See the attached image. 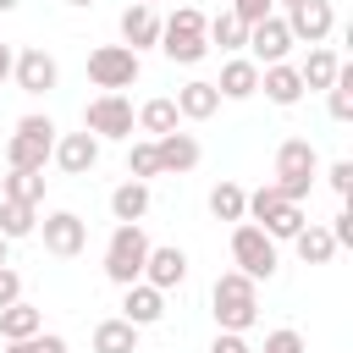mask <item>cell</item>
<instances>
[{
  "instance_id": "1",
  "label": "cell",
  "mask_w": 353,
  "mask_h": 353,
  "mask_svg": "<svg viewBox=\"0 0 353 353\" xmlns=\"http://www.w3.org/2000/svg\"><path fill=\"white\" fill-rule=\"evenodd\" d=\"M210 314H215L221 331H237V336H243V331L259 320V287H254L243 270L215 276V287H210Z\"/></svg>"
},
{
  "instance_id": "2",
  "label": "cell",
  "mask_w": 353,
  "mask_h": 353,
  "mask_svg": "<svg viewBox=\"0 0 353 353\" xmlns=\"http://www.w3.org/2000/svg\"><path fill=\"white\" fill-rule=\"evenodd\" d=\"M204 22H210V17H204L199 6H176V11L160 22V50H165V61H176V66L204 61V50H210Z\"/></svg>"
},
{
  "instance_id": "3",
  "label": "cell",
  "mask_w": 353,
  "mask_h": 353,
  "mask_svg": "<svg viewBox=\"0 0 353 353\" xmlns=\"http://www.w3.org/2000/svg\"><path fill=\"white\" fill-rule=\"evenodd\" d=\"M248 215H254V226H259L270 243H281V237L292 243V237L309 226V221H303V204L281 199V193H276V182H265V188H254V193H248Z\"/></svg>"
},
{
  "instance_id": "4",
  "label": "cell",
  "mask_w": 353,
  "mask_h": 353,
  "mask_svg": "<svg viewBox=\"0 0 353 353\" xmlns=\"http://www.w3.org/2000/svg\"><path fill=\"white\" fill-rule=\"evenodd\" d=\"M314 171H320V154H314V143H309V138H287V143L276 149V193H281V199L303 204V193H309Z\"/></svg>"
},
{
  "instance_id": "5",
  "label": "cell",
  "mask_w": 353,
  "mask_h": 353,
  "mask_svg": "<svg viewBox=\"0 0 353 353\" xmlns=\"http://www.w3.org/2000/svg\"><path fill=\"white\" fill-rule=\"evenodd\" d=\"M143 259H149L143 226H116L110 243H105V276L116 287H132V281H143Z\"/></svg>"
},
{
  "instance_id": "6",
  "label": "cell",
  "mask_w": 353,
  "mask_h": 353,
  "mask_svg": "<svg viewBox=\"0 0 353 353\" xmlns=\"http://www.w3.org/2000/svg\"><path fill=\"white\" fill-rule=\"evenodd\" d=\"M232 259H237V270H243L248 281H270V276H276V243H270L254 221H237V226H232Z\"/></svg>"
},
{
  "instance_id": "7",
  "label": "cell",
  "mask_w": 353,
  "mask_h": 353,
  "mask_svg": "<svg viewBox=\"0 0 353 353\" xmlns=\"http://www.w3.org/2000/svg\"><path fill=\"white\" fill-rule=\"evenodd\" d=\"M138 72H143V61H138L127 44H99V50L88 55V77H94V88H105V94L132 88V83H138Z\"/></svg>"
},
{
  "instance_id": "8",
  "label": "cell",
  "mask_w": 353,
  "mask_h": 353,
  "mask_svg": "<svg viewBox=\"0 0 353 353\" xmlns=\"http://www.w3.org/2000/svg\"><path fill=\"white\" fill-rule=\"evenodd\" d=\"M83 132H94V138H132V99H121V94H99V99H88V110H83Z\"/></svg>"
},
{
  "instance_id": "9",
  "label": "cell",
  "mask_w": 353,
  "mask_h": 353,
  "mask_svg": "<svg viewBox=\"0 0 353 353\" xmlns=\"http://www.w3.org/2000/svg\"><path fill=\"white\" fill-rule=\"evenodd\" d=\"M44 248L55 254V259H77L83 248H88V221L77 215V210H55V215H44Z\"/></svg>"
},
{
  "instance_id": "10",
  "label": "cell",
  "mask_w": 353,
  "mask_h": 353,
  "mask_svg": "<svg viewBox=\"0 0 353 353\" xmlns=\"http://www.w3.org/2000/svg\"><path fill=\"white\" fill-rule=\"evenodd\" d=\"M281 22H287L292 44H325V39H331V28H336V11H331L325 0H303V6H292Z\"/></svg>"
},
{
  "instance_id": "11",
  "label": "cell",
  "mask_w": 353,
  "mask_h": 353,
  "mask_svg": "<svg viewBox=\"0 0 353 353\" xmlns=\"http://www.w3.org/2000/svg\"><path fill=\"white\" fill-rule=\"evenodd\" d=\"M143 281H149L154 292H171V287H182V281H188V254H182L176 243H149Z\"/></svg>"
},
{
  "instance_id": "12",
  "label": "cell",
  "mask_w": 353,
  "mask_h": 353,
  "mask_svg": "<svg viewBox=\"0 0 353 353\" xmlns=\"http://www.w3.org/2000/svg\"><path fill=\"white\" fill-rule=\"evenodd\" d=\"M248 61L254 66H276V61H287V50H292V33H287V22L281 17H265V22H254L248 28Z\"/></svg>"
},
{
  "instance_id": "13",
  "label": "cell",
  "mask_w": 353,
  "mask_h": 353,
  "mask_svg": "<svg viewBox=\"0 0 353 353\" xmlns=\"http://www.w3.org/2000/svg\"><path fill=\"white\" fill-rule=\"evenodd\" d=\"M11 77H17V88H22V94H50V88H55V77H61V66H55V55H50V50H22V55H17V66H11Z\"/></svg>"
},
{
  "instance_id": "14",
  "label": "cell",
  "mask_w": 353,
  "mask_h": 353,
  "mask_svg": "<svg viewBox=\"0 0 353 353\" xmlns=\"http://www.w3.org/2000/svg\"><path fill=\"white\" fill-rule=\"evenodd\" d=\"M50 154H55V165H61L66 176H83V171L99 165V138H94V132H66Z\"/></svg>"
},
{
  "instance_id": "15",
  "label": "cell",
  "mask_w": 353,
  "mask_h": 353,
  "mask_svg": "<svg viewBox=\"0 0 353 353\" xmlns=\"http://www.w3.org/2000/svg\"><path fill=\"white\" fill-rule=\"evenodd\" d=\"M121 292H127V298H121V320H127V325L143 331V325H154V320L165 314V292H154L149 281H132V287H121Z\"/></svg>"
},
{
  "instance_id": "16",
  "label": "cell",
  "mask_w": 353,
  "mask_h": 353,
  "mask_svg": "<svg viewBox=\"0 0 353 353\" xmlns=\"http://www.w3.org/2000/svg\"><path fill=\"white\" fill-rule=\"evenodd\" d=\"M259 88H265L270 105H298V99H303V77H298V66H287V61L259 66Z\"/></svg>"
},
{
  "instance_id": "17",
  "label": "cell",
  "mask_w": 353,
  "mask_h": 353,
  "mask_svg": "<svg viewBox=\"0 0 353 353\" xmlns=\"http://www.w3.org/2000/svg\"><path fill=\"white\" fill-rule=\"evenodd\" d=\"M121 39H127L132 55L149 50V44H160V17H154V6H127V11H121Z\"/></svg>"
},
{
  "instance_id": "18",
  "label": "cell",
  "mask_w": 353,
  "mask_h": 353,
  "mask_svg": "<svg viewBox=\"0 0 353 353\" xmlns=\"http://www.w3.org/2000/svg\"><path fill=\"white\" fill-rule=\"evenodd\" d=\"M215 94H221V99H248V94H259V66H254L248 55H232V61L221 66Z\"/></svg>"
},
{
  "instance_id": "19",
  "label": "cell",
  "mask_w": 353,
  "mask_h": 353,
  "mask_svg": "<svg viewBox=\"0 0 353 353\" xmlns=\"http://www.w3.org/2000/svg\"><path fill=\"white\" fill-rule=\"evenodd\" d=\"M215 110H221V94H215V83L193 77V83H182V88H176V116H188V121H210Z\"/></svg>"
},
{
  "instance_id": "20",
  "label": "cell",
  "mask_w": 353,
  "mask_h": 353,
  "mask_svg": "<svg viewBox=\"0 0 353 353\" xmlns=\"http://www.w3.org/2000/svg\"><path fill=\"white\" fill-rule=\"evenodd\" d=\"M154 154H160V171H193L199 165V138L193 132H165V138H154Z\"/></svg>"
},
{
  "instance_id": "21",
  "label": "cell",
  "mask_w": 353,
  "mask_h": 353,
  "mask_svg": "<svg viewBox=\"0 0 353 353\" xmlns=\"http://www.w3.org/2000/svg\"><path fill=\"white\" fill-rule=\"evenodd\" d=\"M50 138H28V132H11V143H6V165L11 171H44V160H50Z\"/></svg>"
},
{
  "instance_id": "22",
  "label": "cell",
  "mask_w": 353,
  "mask_h": 353,
  "mask_svg": "<svg viewBox=\"0 0 353 353\" xmlns=\"http://www.w3.org/2000/svg\"><path fill=\"white\" fill-rule=\"evenodd\" d=\"M110 215H116V226H138L149 215V182H121L110 193Z\"/></svg>"
},
{
  "instance_id": "23",
  "label": "cell",
  "mask_w": 353,
  "mask_h": 353,
  "mask_svg": "<svg viewBox=\"0 0 353 353\" xmlns=\"http://www.w3.org/2000/svg\"><path fill=\"white\" fill-rule=\"evenodd\" d=\"M132 121H138L149 138H165V132H176V121H182V116H176V99H165V94H160V99H143V105L132 110Z\"/></svg>"
},
{
  "instance_id": "24",
  "label": "cell",
  "mask_w": 353,
  "mask_h": 353,
  "mask_svg": "<svg viewBox=\"0 0 353 353\" xmlns=\"http://www.w3.org/2000/svg\"><path fill=\"white\" fill-rule=\"evenodd\" d=\"M44 331V309H33V303H11V309H0V336L6 342H22V336H39Z\"/></svg>"
},
{
  "instance_id": "25",
  "label": "cell",
  "mask_w": 353,
  "mask_h": 353,
  "mask_svg": "<svg viewBox=\"0 0 353 353\" xmlns=\"http://www.w3.org/2000/svg\"><path fill=\"white\" fill-rule=\"evenodd\" d=\"M94 353H138V325H127L121 314L99 320L94 325Z\"/></svg>"
},
{
  "instance_id": "26",
  "label": "cell",
  "mask_w": 353,
  "mask_h": 353,
  "mask_svg": "<svg viewBox=\"0 0 353 353\" xmlns=\"http://www.w3.org/2000/svg\"><path fill=\"white\" fill-rule=\"evenodd\" d=\"M210 215H215V221H232V226L248 221V193H243L237 182H215V188H210Z\"/></svg>"
},
{
  "instance_id": "27",
  "label": "cell",
  "mask_w": 353,
  "mask_h": 353,
  "mask_svg": "<svg viewBox=\"0 0 353 353\" xmlns=\"http://www.w3.org/2000/svg\"><path fill=\"white\" fill-rule=\"evenodd\" d=\"M33 232H39V210L17 204V199H0V237L17 243V237H33Z\"/></svg>"
},
{
  "instance_id": "28",
  "label": "cell",
  "mask_w": 353,
  "mask_h": 353,
  "mask_svg": "<svg viewBox=\"0 0 353 353\" xmlns=\"http://www.w3.org/2000/svg\"><path fill=\"white\" fill-rule=\"evenodd\" d=\"M336 66H342V61H336V50L314 44V50H309V61L298 66V77H303V88H331V83H336Z\"/></svg>"
},
{
  "instance_id": "29",
  "label": "cell",
  "mask_w": 353,
  "mask_h": 353,
  "mask_svg": "<svg viewBox=\"0 0 353 353\" xmlns=\"http://www.w3.org/2000/svg\"><path fill=\"white\" fill-rule=\"evenodd\" d=\"M292 248H298V259H303V265H331V254H336L331 232H325V226H314V221L292 237Z\"/></svg>"
},
{
  "instance_id": "30",
  "label": "cell",
  "mask_w": 353,
  "mask_h": 353,
  "mask_svg": "<svg viewBox=\"0 0 353 353\" xmlns=\"http://www.w3.org/2000/svg\"><path fill=\"white\" fill-rule=\"evenodd\" d=\"M204 39H210V44H221V50H243V44H248V28H243L232 11H221V17H210V22H204Z\"/></svg>"
},
{
  "instance_id": "31",
  "label": "cell",
  "mask_w": 353,
  "mask_h": 353,
  "mask_svg": "<svg viewBox=\"0 0 353 353\" xmlns=\"http://www.w3.org/2000/svg\"><path fill=\"white\" fill-rule=\"evenodd\" d=\"M6 199H17V204H44V171H11L6 176Z\"/></svg>"
},
{
  "instance_id": "32",
  "label": "cell",
  "mask_w": 353,
  "mask_h": 353,
  "mask_svg": "<svg viewBox=\"0 0 353 353\" xmlns=\"http://www.w3.org/2000/svg\"><path fill=\"white\" fill-rule=\"evenodd\" d=\"M325 94H331V116L336 121H353V66H336V83Z\"/></svg>"
},
{
  "instance_id": "33",
  "label": "cell",
  "mask_w": 353,
  "mask_h": 353,
  "mask_svg": "<svg viewBox=\"0 0 353 353\" xmlns=\"http://www.w3.org/2000/svg\"><path fill=\"white\" fill-rule=\"evenodd\" d=\"M127 176H132V182H149V176H160V154H154V138L127 149Z\"/></svg>"
},
{
  "instance_id": "34",
  "label": "cell",
  "mask_w": 353,
  "mask_h": 353,
  "mask_svg": "<svg viewBox=\"0 0 353 353\" xmlns=\"http://www.w3.org/2000/svg\"><path fill=\"white\" fill-rule=\"evenodd\" d=\"M6 353H66V336L39 331V336H22V342H6Z\"/></svg>"
},
{
  "instance_id": "35",
  "label": "cell",
  "mask_w": 353,
  "mask_h": 353,
  "mask_svg": "<svg viewBox=\"0 0 353 353\" xmlns=\"http://www.w3.org/2000/svg\"><path fill=\"white\" fill-rule=\"evenodd\" d=\"M259 353H303V336H298L292 325H281V331H270V336H265V347H259Z\"/></svg>"
},
{
  "instance_id": "36",
  "label": "cell",
  "mask_w": 353,
  "mask_h": 353,
  "mask_svg": "<svg viewBox=\"0 0 353 353\" xmlns=\"http://www.w3.org/2000/svg\"><path fill=\"white\" fill-rule=\"evenodd\" d=\"M232 17H237L243 28H254V22L270 17V0H232Z\"/></svg>"
},
{
  "instance_id": "37",
  "label": "cell",
  "mask_w": 353,
  "mask_h": 353,
  "mask_svg": "<svg viewBox=\"0 0 353 353\" xmlns=\"http://www.w3.org/2000/svg\"><path fill=\"white\" fill-rule=\"evenodd\" d=\"M17 132H28V138H50V143H55V121H50V116H22Z\"/></svg>"
},
{
  "instance_id": "38",
  "label": "cell",
  "mask_w": 353,
  "mask_h": 353,
  "mask_svg": "<svg viewBox=\"0 0 353 353\" xmlns=\"http://www.w3.org/2000/svg\"><path fill=\"white\" fill-rule=\"evenodd\" d=\"M325 182H331V193H342V199H347V188H353V160H336V165L325 171Z\"/></svg>"
},
{
  "instance_id": "39",
  "label": "cell",
  "mask_w": 353,
  "mask_h": 353,
  "mask_svg": "<svg viewBox=\"0 0 353 353\" xmlns=\"http://www.w3.org/2000/svg\"><path fill=\"white\" fill-rule=\"evenodd\" d=\"M325 232H331V243H336V248H353V210H342Z\"/></svg>"
},
{
  "instance_id": "40",
  "label": "cell",
  "mask_w": 353,
  "mask_h": 353,
  "mask_svg": "<svg viewBox=\"0 0 353 353\" xmlns=\"http://www.w3.org/2000/svg\"><path fill=\"white\" fill-rule=\"evenodd\" d=\"M17 298H22V276H17V270H6V265H0V309H11V303H17Z\"/></svg>"
},
{
  "instance_id": "41",
  "label": "cell",
  "mask_w": 353,
  "mask_h": 353,
  "mask_svg": "<svg viewBox=\"0 0 353 353\" xmlns=\"http://www.w3.org/2000/svg\"><path fill=\"white\" fill-rule=\"evenodd\" d=\"M210 353H254V347H248V342H243L237 331H221V336L210 342Z\"/></svg>"
},
{
  "instance_id": "42",
  "label": "cell",
  "mask_w": 353,
  "mask_h": 353,
  "mask_svg": "<svg viewBox=\"0 0 353 353\" xmlns=\"http://www.w3.org/2000/svg\"><path fill=\"white\" fill-rule=\"evenodd\" d=\"M11 66H17V55H11V44H0V83L11 77Z\"/></svg>"
},
{
  "instance_id": "43",
  "label": "cell",
  "mask_w": 353,
  "mask_h": 353,
  "mask_svg": "<svg viewBox=\"0 0 353 353\" xmlns=\"http://www.w3.org/2000/svg\"><path fill=\"white\" fill-rule=\"evenodd\" d=\"M270 6H287V11H292V6H303V0H270Z\"/></svg>"
},
{
  "instance_id": "44",
  "label": "cell",
  "mask_w": 353,
  "mask_h": 353,
  "mask_svg": "<svg viewBox=\"0 0 353 353\" xmlns=\"http://www.w3.org/2000/svg\"><path fill=\"white\" fill-rule=\"evenodd\" d=\"M0 11H17V0H0Z\"/></svg>"
},
{
  "instance_id": "45",
  "label": "cell",
  "mask_w": 353,
  "mask_h": 353,
  "mask_svg": "<svg viewBox=\"0 0 353 353\" xmlns=\"http://www.w3.org/2000/svg\"><path fill=\"white\" fill-rule=\"evenodd\" d=\"M6 248H11V243H6V237H0V265H6Z\"/></svg>"
},
{
  "instance_id": "46",
  "label": "cell",
  "mask_w": 353,
  "mask_h": 353,
  "mask_svg": "<svg viewBox=\"0 0 353 353\" xmlns=\"http://www.w3.org/2000/svg\"><path fill=\"white\" fill-rule=\"evenodd\" d=\"M66 6H94V0H66Z\"/></svg>"
},
{
  "instance_id": "47",
  "label": "cell",
  "mask_w": 353,
  "mask_h": 353,
  "mask_svg": "<svg viewBox=\"0 0 353 353\" xmlns=\"http://www.w3.org/2000/svg\"><path fill=\"white\" fill-rule=\"evenodd\" d=\"M132 6H154V0H132Z\"/></svg>"
}]
</instances>
